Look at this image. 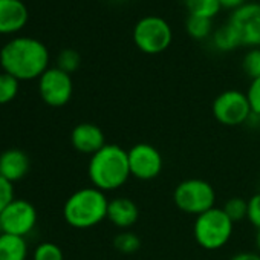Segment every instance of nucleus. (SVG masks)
Listing matches in <instances>:
<instances>
[{
    "instance_id": "f8f14e48",
    "label": "nucleus",
    "mask_w": 260,
    "mask_h": 260,
    "mask_svg": "<svg viewBox=\"0 0 260 260\" xmlns=\"http://www.w3.org/2000/svg\"><path fill=\"white\" fill-rule=\"evenodd\" d=\"M72 147L83 155H95L107 143L103 130L93 122H80L72 128L71 134Z\"/></svg>"
},
{
    "instance_id": "39448f33",
    "label": "nucleus",
    "mask_w": 260,
    "mask_h": 260,
    "mask_svg": "<svg viewBox=\"0 0 260 260\" xmlns=\"http://www.w3.org/2000/svg\"><path fill=\"white\" fill-rule=\"evenodd\" d=\"M173 202L182 213L199 216L216 207V191L208 181L190 178L181 181L175 187Z\"/></svg>"
},
{
    "instance_id": "393cba45",
    "label": "nucleus",
    "mask_w": 260,
    "mask_h": 260,
    "mask_svg": "<svg viewBox=\"0 0 260 260\" xmlns=\"http://www.w3.org/2000/svg\"><path fill=\"white\" fill-rule=\"evenodd\" d=\"M242 69L251 80L260 77V48H252L245 54L242 60Z\"/></svg>"
},
{
    "instance_id": "4468645a",
    "label": "nucleus",
    "mask_w": 260,
    "mask_h": 260,
    "mask_svg": "<svg viewBox=\"0 0 260 260\" xmlns=\"http://www.w3.org/2000/svg\"><path fill=\"white\" fill-rule=\"evenodd\" d=\"M29 167V158L20 149H8L0 155V176L11 184L23 179L28 175Z\"/></svg>"
},
{
    "instance_id": "b1692460",
    "label": "nucleus",
    "mask_w": 260,
    "mask_h": 260,
    "mask_svg": "<svg viewBox=\"0 0 260 260\" xmlns=\"http://www.w3.org/2000/svg\"><path fill=\"white\" fill-rule=\"evenodd\" d=\"M32 260H64V254L57 243L43 242L34 249Z\"/></svg>"
},
{
    "instance_id": "1a4fd4ad",
    "label": "nucleus",
    "mask_w": 260,
    "mask_h": 260,
    "mask_svg": "<svg viewBox=\"0 0 260 260\" xmlns=\"http://www.w3.org/2000/svg\"><path fill=\"white\" fill-rule=\"evenodd\" d=\"M228 25L237 34L240 46L249 49L260 48V4L246 2L234 10L230 16Z\"/></svg>"
},
{
    "instance_id": "a878e982",
    "label": "nucleus",
    "mask_w": 260,
    "mask_h": 260,
    "mask_svg": "<svg viewBox=\"0 0 260 260\" xmlns=\"http://www.w3.org/2000/svg\"><path fill=\"white\" fill-rule=\"evenodd\" d=\"M251 106V112L254 118H260V77L255 80H251L248 90L245 92Z\"/></svg>"
},
{
    "instance_id": "a211bd4d",
    "label": "nucleus",
    "mask_w": 260,
    "mask_h": 260,
    "mask_svg": "<svg viewBox=\"0 0 260 260\" xmlns=\"http://www.w3.org/2000/svg\"><path fill=\"white\" fill-rule=\"evenodd\" d=\"M185 8L188 11V16H198L213 20V17H216L222 10V5L219 0H185Z\"/></svg>"
},
{
    "instance_id": "cd10ccee",
    "label": "nucleus",
    "mask_w": 260,
    "mask_h": 260,
    "mask_svg": "<svg viewBox=\"0 0 260 260\" xmlns=\"http://www.w3.org/2000/svg\"><path fill=\"white\" fill-rule=\"evenodd\" d=\"M14 201V187L10 181L0 176V213H2L8 204Z\"/></svg>"
},
{
    "instance_id": "9d476101",
    "label": "nucleus",
    "mask_w": 260,
    "mask_h": 260,
    "mask_svg": "<svg viewBox=\"0 0 260 260\" xmlns=\"http://www.w3.org/2000/svg\"><path fill=\"white\" fill-rule=\"evenodd\" d=\"M74 92V83L69 74L55 68H49L39 78V93L42 100L51 107L66 106Z\"/></svg>"
},
{
    "instance_id": "20e7f679",
    "label": "nucleus",
    "mask_w": 260,
    "mask_h": 260,
    "mask_svg": "<svg viewBox=\"0 0 260 260\" xmlns=\"http://www.w3.org/2000/svg\"><path fill=\"white\" fill-rule=\"evenodd\" d=\"M234 223L223 213L222 208H211L194 219L193 236L198 245L207 251H217L223 248L233 236Z\"/></svg>"
},
{
    "instance_id": "4be33fe9",
    "label": "nucleus",
    "mask_w": 260,
    "mask_h": 260,
    "mask_svg": "<svg viewBox=\"0 0 260 260\" xmlns=\"http://www.w3.org/2000/svg\"><path fill=\"white\" fill-rule=\"evenodd\" d=\"M19 84L20 81L16 77L7 72H0V106L11 103L17 96Z\"/></svg>"
},
{
    "instance_id": "c756f323",
    "label": "nucleus",
    "mask_w": 260,
    "mask_h": 260,
    "mask_svg": "<svg viewBox=\"0 0 260 260\" xmlns=\"http://www.w3.org/2000/svg\"><path fill=\"white\" fill-rule=\"evenodd\" d=\"M220 2V5H222V8H225V10H237V8H240L242 5H245L246 4V0H219Z\"/></svg>"
},
{
    "instance_id": "5701e85b",
    "label": "nucleus",
    "mask_w": 260,
    "mask_h": 260,
    "mask_svg": "<svg viewBox=\"0 0 260 260\" xmlns=\"http://www.w3.org/2000/svg\"><path fill=\"white\" fill-rule=\"evenodd\" d=\"M81 64V57L75 49L66 48L63 51H60L58 57H57V68L64 71L66 74H72L75 72Z\"/></svg>"
},
{
    "instance_id": "dca6fc26",
    "label": "nucleus",
    "mask_w": 260,
    "mask_h": 260,
    "mask_svg": "<svg viewBox=\"0 0 260 260\" xmlns=\"http://www.w3.org/2000/svg\"><path fill=\"white\" fill-rule=\"evenodd\" d=\"M28 243L25 237L14 234H0V260H26Z\"/></svg>"
},
{
    "instance_id": "f03ea898",
    "label": "nucleus",
    "mask_w": 260,
    "mask_h": 260,
    "mask_svg": "<svg viewBox=\"0 0 260 260\" xmlns=\"http://www.w3.org/2000/svg\"><path fill=\"white\" fill-rule=\"evenodd\" d=\"M87 176L92 187L104 193L119 190L128 178H132L127 150L118 144H106L101 150L90 156L87 164Z\"/></svg>"
},
{
    "instance_id": "7ed1b4c3",
    "label": "nucleus",
    "mask_w": 260,
    "mask_h": 260,
    "mask_svg": "<svg viewBox=\"0 0 260 260\" xmlns=\"http://www.w3.org/2000/svg\"><path fill=\"white\" fill-rule=\"evenodd\" d=\"M109 199L95 187H84L72 193L63 205L66 223L77 230H87L107 219Z\"/></svg>"
},
{
    "instance_id": "6ab92c4d",
    "label": "nucleus",
    "mask_w": 260,
    "mask_h": 260,
    "mask_svg": "<svg viewBox=\"0 0 260 260\" xmlns=\"http://www.w3.org/2000/svg\"><path fill=\"white\" fill-rule=\"evenodd\" d=\"M185 31L191 39L201 42V40H205L210 36H213V22H211V19L188 16L185 20Z\"/></svg>"
},
{
    "instance_id": "6e6552de",
    "label": "nucleus",
    "mask_w": 260,
    "mask_h": 260,
    "mask_svg": "<svg viewBox=\"0 0 260 260\" xmlns=\"http://www.w3.org/2000/svg\"><path fill=\"white\" fill-rule=\"evenodd\" d=\"M130 176L140 181H153L162 172V155L161 152L149 144L138 143L127 150Z\"/></svg>"
},
{
    "instance_id": "f257e3e1",
    "label": "nucleus",
    "mask_w": 260,
    "mask_h": 260,
    "mask_svg": "<svg viewBox=\"0 0 260 260\" xmlns=\"http://www.w3.org/2000/svg\"><path fill=\"white\" fill-rule=\"evenodd\" d=\"M48 64V48L32 37H16L0 49V66L4 72L19 81L40 78L49 69Z\"/></svg>"
},
{
    "instance_id": "aec40b11",
    "label": "nucleus",
    "mask_w": 260,
    "mask_h": 260,
    "mask_svg": "<svg viewBox=\"0 0 260 260\" xmlns=\"http://www.w3.org/2000/svg\"><path fill=\"white\" fill-rule=\"evenodd\" d=\"M113 248L121 254H134L141 248V239L134 231L124 230L113 237Z\"/></svg>"
},
{
    "instance_id": "0eeeda50",
    "label": "nucleus",
    "mask_w": 260,
    "mask_h": 260,
    "mask_svg": "<svg viewBox=\"0 0 260 260\" xmlns=\"http://www.w3.org/2000/svg\"><path fill=\"white\" fill-rule=\"evenodd\" d=\"M211 110L214 119L226 127L242 125L252 116L246 93L236 89L220 92L214 98Z\"/></svg>"
},
{
    "instance_id": "ddd939ff",
    "label": "nucleus",
    "mask_w": 260,
    "mask_h": 260,
    "mask_svg": "<svg viewBox=\"0 0 260 260\" xmlns=\"http://www.w3.org/2000/svg\"><path fill=\"white\" fill-rule=\"evenodd\" d=\"M140 219V208L135 201L130 198H115L109 201L107 207V220H110L112 225H115L119 230H128L132 228Z\"/></svg>"
},
{
    "instance_id": "412c9836",
    "label": "nucleus",
    "mask_w": 260,
    "mask_h": 260,
    "mask_svg": "<svg viewBox=\"0 0 260 260\" xmlns=\"http://www.w3.org/2000/svg\"><path fill=\"white\" fill-rule=\"evenodd\" d=\"M223 213L230 217V220L233 223H237V222H242L246 219L248 216V201L243 199V198H230L225 205L222 207Z\"/></svg>"
},
{
    "instance_id": "f3484780",
    "label": "nucleus",
    "mask_w": 260,
    "mask_h": 260,
    "mask_svg": "<svg viewBox=\"0 0 260 260\" xmlns=\"http://www.w3.org/2000/svg\"><path fill=\"white\" fill-rule=\"evenodd\" d=\"M211 40H213L214 48L217 51H222V52H230V51H234L236 48L240 46L237 34L234 32V29L228 23L220 26V28H217L213 32Z\"/></svg>"
},
{
    "instance_id": "2f4dec72",
    "label": "nucleus",
    "mask_w": 260,
    "mask_h": 260,
    "mask_svg": "<svg viewBox=\"0 0 260 260\" xmlns=\"http://www.w3.org/2000/svg\"><path fill=\"white\" fill-rule=\"evenodd\" d=\"M0 234H2V226H0Z\"/></svg>"
},
{
    "instance_id": "2eb2a0df",
    "label": "nucleus",
    "mask_w": 260,
    "mask_h": 260,
    "mask_svg": "<svg viewBox=\"0 0 260 260\" xmlns=\"http://www.w3.org/2000/svg\"><path fill=\"white\" fill-rule=\"evenodd\" d=\"M28 22V8L22 0H0V34L16 32Z\"/></svg>"
},
{
    "instance_id": "c85d7f7f",
    "label": "nucleus",
    "mask_w": 260,
    "mask_h": 260,
    "mask_svg": "<svg viewBox=\"0 0 260 260\" xmlns=\"http://www.w3.org/2000/svg\"><path fill=\"white\" fill-rule=\"evenodd\" d=\"M230 260H260V254L252 251H242L234 254Z\"/></svg>"
},
{
    "instance_id": "bb28decb",
    "label": "nucleus",
    "mask_w": 260,
    "mask_h": 260,
    "mask_svg": "<svg viewBox=\"0 0 260 260\" xmlns=\"http://www.w3.org/2000/svg\"><path fill=\"white\" fill-rule=\"evenodd\" d=\"M248 222L255 228L260 230V191L252 194L248 199Z\"/></svg>"
},
{
    "instance_id": "7c9ffc66",
    "label": "nucleus",
    "mask_w": 260,
    "mask_h": 260,
    "mask_svg": "<svg viewBox=\"0 0 260 260\" xmlns=\"http://www.w3.org/2000/svg\"><path fill=\"white\" fill-rule=\"evenodd\" d=\"M255 248H257V252L260 254V230H257V234H255Z\"/></svg>"
},
{
    "instance_id": "9b49d317",
    "label": "nucleus",
    "mask_w": 260,
    "mask_h": 260,
    "mask_svg": "<svg viewBox=\"0 0 260 260\" xmlns=\"http://www.w3.org/2000/svg\"><path fill=\"white\" fill-rule=\"evenodd\" d=\"M37 223L36 207L25 199H14L8 207L0 213V226L2 233L22 236L29 234Z\"/></svg>"
},
{
    "instance_id": "423d86ee",
    "label": "nucleus",
    "mask_w": 260,
    "mask_h": 260,
    "mask_svg": "<svg viewBox=\"0 0 260 260\" xmlns=\"http://www.w3.org/2000/svg\"><path fill=\"white\" fill-rule=\"evenodd\" d=\"M173 32L169 22L159 16H146L140 19L134 28L135 46L149 55H156L169 49Z\"/></svg>"
}]
</instances>
